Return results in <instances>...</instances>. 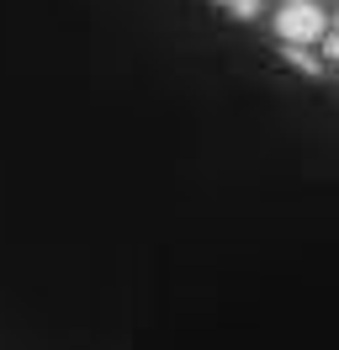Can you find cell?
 I'll use <instances>...</instances> for the list:
<instances>
[{
    "mask_svg": "<svg viewBox=\"0 0 339 350\" xmlns=\"http://www.w3.org/2000/svg\"><path fill=\"white\" fill-rule=\"evenodd\" d=\"M275 32H281V43H292V48L318 43V38H323V11H318L313 0H302V5H286V11L275 16Z\"/></svg>",
    "mask_w": 339,
    "mask_h": 350,
    "instance_id": "obj_1",
    "label": "cell"
},
{
    "mask_svg": "<svg viewBox=\"0 0 339 350\" xmlns=\"http://www.w3.org/2000/svg\"><path fill=\"white\" fill-rule=\"evenodd\" d=\"M233 16H239V22H249V16H260V0H233Z\"/></svg>",
    "mask_w": 339,
    "mask_h": 350,
    "instance_id": "obj_2",
    "label": "cell"
},
{
    "mask_svg": "<svg viewBox=\"0 0 339 350\" xmlns=\"http://www.w3.org/2000/svg\"><path fill=\"white\" fill-rule=\"evenodd\" d=\"M329 59H339V32H334V38H329Z\"/></svg>",
    "mask_w": 339,
    "mask_h": 350,
    "instance_id": "obj_3",
    "label": "cell"
},
{
    "mask_svg": "<svg viewBox=\"0 0 339 350\" xmlns=\"http://www.w3.org/2000/svg\"><path fill=\"white\" fill-rule=\"evenodd\" d=\"M286 5H302V0H286Z\"/></svg>",
    "mask_w": 339,
    "mask_h": 350,
    "instance_id": "obj_4",
    "label": "cell"
},
{
    "mask_svg": "<svg viewBox=\"0 0 339 350\" xmlns=\"http://www.w3.org/2000/svg\"><path fill=\"white\" fill-rule=\"evenodd\" d=\"M228 5H233V0H228Z\"/></svg>",
    "mask_w": 339,
    "mask_h": 350,
    "instance_id": "obj_5",
    "label": "cell"
}]
</instances>
